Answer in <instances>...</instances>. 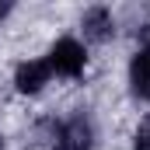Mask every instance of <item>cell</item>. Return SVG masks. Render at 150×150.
<instances>
[{"label": "cell", "mask_w": 150, "mask_h": 150, "mask_svg": "<svg viewBox=\"0 0 150 150\" xmlns=\"http://www.w3.org/2000/svg\"><path fill=\"white\" fill-rule=\"evenodd\" d=\"M0 150H4V140H0Z\"/></svg>", "instance_id": "obj_8"}, {"label": "cell", "mask_w": 150, "mask_h": 150, "mask_svg": "<svg viewBox=\"0 0 150 150\" xmlns=\"http://www.w3.org/2000/svg\"><path fill=\"white\" fill-rule=\"evenodd\" d=\"M56 150H67V147H56Z\"/></svg>", "instance_id": "obj_9"}, {"label": "cell", "mask_w": 150, "mask_h": 150, "mask_svg": "<svg viewBox=\"0 0 150 150\" xmlns=\"http://www.w3.org/2000/svg\"><path fill=\"white\" fill-rule=\"evenodd\" d=\"M112 32H115V21L108 7H91L84 14V35L91 42H105V38H112Z\"/></svg>", "instance_id": "obj_5"}, {"label": "cell", "mask_w": 150, "mask_h": 150, "mask_svg": "<svg viewBox=\"0 0 150 150\" xmlns=\"http://www.w3.org/2000/svg\"><path fill=\"white\" fill-rule=\"evenodd\" d=\"M129 80H133V94L150 101V45H140V52L129 63Z\"/></svg>", "instance_id": "obj_4"}, {"label": "cell", "mask_w": 150, "mask_h": 150, "mask_svg": "<svg viewBox=\"0 0 150 150\" xmlns=\"http://www.w3.org/2000/svg\"><path fill=\"white\" fill-rule=\"evenodd\" d=\"M11 14V4H0V18H7Z\"/></svg>", "instance_id": "obj_7"}, {"label": "cell", "mask_w": 150, "mask_h": 150, "mask_svg": "<svg viewBox=\"0 0 150 150\" xmlns=\"http://www.w3.org/2000/svg\"><path fill=\"white\" fill-rule=\"evenodd\" d=\"M56 136H59L56 147H67V150H91V140H94L87 119H70L67 126H59Z\"/></svg>", "instance_id": "obj_3"}, {"label": "cell", "mask_w": 150, "mask_h": 150, "mask_svg": "<svg viewBox=\"0 0 150 150\" xmlns=\"http://www.w3.org/2000/svg\"><path fill=\"white\" fill-rule=\"evenodd\" d=\"M49 70H56L59 77H80L84 74V63H87V56H84V45L77 42V38H59L52 49H49Z\"/></svg>", "instance_id": "obj_1"}, {"label": "cell", "mask_w": 150, "mask_h": 150, "mask_svg": "<svg viewBox=\"0 0 150 150\" xmlns=\"http://www.w3.org/2000/svg\"><path fill=\"white\" fill-rule=\"evenodd\" d=\"M49 63L45 59H28V63H21L18 70H14V87L21 91V94H38L42 91V84H49Z\"/></svg>", "instance_id": "obj_2"}, {"label": "cell", "mask_w": 150, "mask_h": 150, "mask_svg": "<svg viewBox=\"0 0 150 150\" xmlns=\"http://www.w3.org/2000/svg\"><path fill=\"white\" fill-rule=\"evenodd\" d=\"M133 150H150V122L136 129V140H133Z\"/></svg>", "instance_id": "obj_6"}]
</instances>
